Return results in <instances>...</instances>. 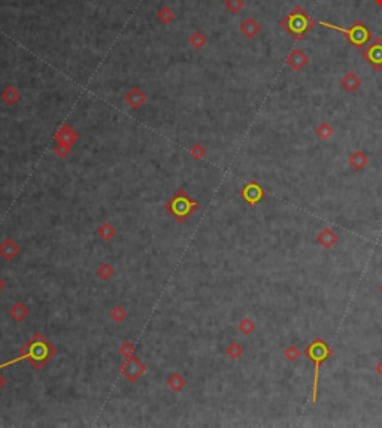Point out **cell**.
<instances>
[{
    "label": "cell",
    "instance_id": "obj_13",
    "mask_svg": "<svg viewBox=\"0 0 382 428\" xmlns=\"http://www.w3.org/2000/svg\"><path fill=\"white\" fill-rule=\"evenodd\" d=\"M286 61H288V64H290L294 70H302V69L306 66V63H308V57H306L300 49H294V51L288 55Z\"/></svg>",
    "mask_w": 382,
    "mask_h": 428
},
{
    "label": "cell",
    "instance_id": "obj_21",
    "mask_svg": "<svg viewBox=\"0 0 382 428\" xmlns=\"http://www.w3.org/2000/svg\"><path fill=\"white\" fill-rule=\"evenodd\" d=\"M336 240H337V236L334 235L330 229H326V230L320 235V243H321L324 248H330L333 243H336Z\"/></svg>",
    "mask_w": 382,
    "mask_h": 428
},
{
    "label": "cell",
    "instance_id": "obj_30",
    "mask_svg": "<svg viewBox=\"0 0 382 428\" xmlns=\"http://www.w3.org/2000/svg\"><path fill=\"white\" fill-rule=\"evenodd\" d=\"M227 355L230 357V358H233V360H236V358H239L240 357V354H242V348L239 346L238 343H232L229 348H227Z\"/></svg>",
    "mask_w": 382,
    "mask_h": 428
},
{
    "label": "cell",
    "instance_id": "obj_23",
    "mask_svg": "<svg viewBox=\"0 0 382 428\" xmlns=\"http://www.w3.org/2000/svg\"><path fill=\"white\" fill-rule=\"evenodd\" d=\"M190 44L193 48L200 49V48H203L206 45V36L202 32H194L190 36Z\"/></svg>",
    "mask_w": 382,
    "mask_h": 428
},
{
    "label": "cell",
    "instance_id": "obj_6",
    "mask_svg": "<svg viewBox=\"0 0 382 428\" xmlns=\"http://www.w3.org/2000/svg\"><path fill=\"white\" fill-rule=\"evenodd\" d=\"M145 370H146L145 364H143L138 357H135V355L126 358V361H124L123 366H121V373H123V376L129 382L138 381L143 373H145Z\"/></svg>",
    "mask_w": 382,
    "mask_h": 428
},
{
    "label": "cell",
    "instance_id": "obj_10",
    "mask_svg": "<svg viewBox=\"0 0 382 428\" xmlns=\"http://www.w3.org/2000/svg\"><path fill=\"white\" fill-rule=\"evenodd\" d=\"M124 100L129 103V106H130L132 109H138V108H141L143 103L146 101V94L143 93L141 88L133 87V88L126 94Z\"/></svg>",
    "mask_w": 382,
    "mask_h": 428
},
{
    "label": "cell",
    "instance_id": "obj_22",
    "mask_svg": "<svg viewBox=\"0 0 382 428\" xmlns=\"http://www.w3.org/2000/svg\"><path fill=\"white\" fill-rule=\"evenodd\" d=\"M97 276L103 281H109L114 276V269L109 263H103L99 269H97Z\"/></svg>",
    "mask_w": 382,
    "mask_h": 428
},
{
    "label": "cell",
    "instance_id": "obj_35",
    "mask_svg": "<svg viewBox=\"0 0 382 428\" xmlns=\"http://www.w3.org/2000/svg\"><path fill=\"white\" fill-rule=\"evenodd\" d=\"M2 386H3V376L0 375V388H2Z\"/></svg>",
    "mask_w": 382,
    "mask_h": 428
},
{
    "label": "cell",
    "instance_id": "obj_12",
    "mask_svg": "<svg viewBox=\"0 0 382 428\" xmlns=\"http://www.w3.org/2000/svg\"><path fill=\"white\" fill-rule=\"evenodd\" d=\"M240 32L243 36H246L248 39L255 38L260 33V24L254 20V18H246L242 24H240Z\"/></svg>",
    "mask_w": 382,
    "mask_h": 428
},
{
    "label": "cell",
    "instance_id": "obj_34",
    "mask_svg": "<svg viewBox=\"0 0 382 428\" xmlns=\"http://www.w3.org/2000/svg\"><path fill=\"white\" fill-rule=\"evenodd\" d=\"M3 286H5V282H3V281H2V279H0V291H2V289H3Z\"/></svg>",
    "mask_w": 382,
    "mask_h": 428
},
{
    "label": "cell",
    "instance_id": "obj_4",
    "mask_svg": "<svg viewBox=\"0 0 382 428\" xmlns=\"http://www.w3.org/2000/svg\"><path fill=\"white\" fill-rule=\"evenodd\" d=\"M197 207L199 204L191 200L190 195L184 190L176 191L173 197H170L166 203V209L169 210V213L179 223H185Z\"/></svg>",
    "mask_w": 382,
    "mask_h": 428
},
{
    "label": "cell",
    "instance_id": "obj_36",
    "mask_svg": "<svg viewBox=\"0 0 382 428\" xmlns=\"http://www.w3.org/2000/svg\"><path fill=\"white\" fill-rule=\"evenodd\" d=\"M375 2H376V3H378V5L382 8V0H375Z\"/></svg>",
    "mask_w": 382,
    "mask_h": 428
},
{
    "label": "cell",
    "instance_id": "obj_7",
    "mask_svg": "<svg viewBox=\"0 0 382 428\" xmlns=\"http://www.w3.org/2000/svg\"><path fill=\"white\" fill-rule=\"evenodd\" d=\"M361 55L376 72L382 70V39H375L369 47L363 49Z\"/></svg>",
    "mask_w": 382,
    "mask_h": 428
},
{
    "label": "cell",
    "instance_id": "obj_26",
    "mask_svg": "<svg viewBox=\"0 0 382 428\" xmlns=\"http://www.w3.org/2000/svg\"><path fill=\"white\" fill-rule=\"evenodd\" d=\"M243 0H226V8L232 12V14H238L239 11L243 8Z\"/></svg>",
    "mask_w": 382,
    "mask_h": 428
},
{
    "label": "cell",
    "instance_id": "obj_29",
    "mask_svg": "<svg viewBox=\"0 0 382 428\" xmlns=\"http://www.w3.org/2000/svg\"><path fill=\"white\" fill-rule=\"evenodd\" d=\"M317 133H318V136H320L321 139H327V138H330V136H332L333 130L329 127V124L323 123V124L317 129Z\"/></svg>",
    "mask_w": 382,
    "mask_h": 428
},
{
    "label": "cell",
    "instance_id": "obj_31",
    "mask_svg": "<svg viewBox=\"0 0 382 428\" xmlns=\"http://www.w3.org/2000/svg\"><path fill=\"white\" fill-rule=\"evenodd\" d=\"M239 330L243 334H249L254 330V323H252L251 319H243V321L239 324Z\"/></svg>",
    "mask_w": 382,
    "mask_h": 428
},
{
    "label": "cell",
    "instance_id": "obj_20",
    "mask_svg": "<svg viewBox=\"0 0 382 428\" xmlns=\"http://www.w3.org/2000/svg\"><path fill=\"white\" fill-rule=\"evenodd\" d=\"M349 163L354 166V169H357V170H360V169H363L366 164H367V158H366V155L363 154V152H360V151H357V152H354L352 155H351V158H349Z\"/></svg>",
    "mask_w": 382,
    "mask_h": 428
},
{
    "label": "cell",
    "instance_id": "obj_33",
    "mask_svg": "<svg viewBox=\"0 0 382 428\" xmlns=\"http://www.w3.org/2000/svg\"><path fill=\"white\" fill-rule=\"evenodd\" d=\"M376 370H378L379 375H382V361H379V364L376 366Z\"/></svg>",
    "mask_w": 382,
    "mask_h": 428
},
{
    "label": "cell",
    "instance_id": "obj_5",
    "mask_svg": "<svg viewBox=\"0 0 382 428\" xmlns=\"http://www.w3.org/2000/svg\"><path fill=\"white\" fill-rule=\"evenodd\" d=\"M306 355L311 361L315 363V373H314V385H312V401H317V392H318V376H320V366L324 363L330 355V348L321 340L315 339L306 349Z\"/></svg>",
    "mask_w": 382,
    "mask_h": 428
},
{
    "label": "cell",
    "instance_id": "obj_24",
    "mask_svg": "<svg viewBox=\"0 0 382 428\" xmlns=\"http://www.w3.org/2000/svg\"><path fill=\"white\" fill-rule=\"evenodd\" d=\"M109 315H111V318L115 323H123L126 319V316H127V312H126V309L123 306H115V307H112Z\"/></svg>",
    "mask_w": 382,
    "mask_h": 428
},
{
    "label": "cell",
    "instance_id": "obj_32",
    "mask_svg": "<svg viewBox=\"0 0 382 428\" xmlns=\"http://www.w3.org/2000/svg\"><path fill=\"white\" fill-rule=\"evenodd\" d=\"M285 357L288 358V360H291V361H294L297 357H299V351L294 348V346H290L288 349L285 351Z\"/></svg>",
    "mask_w": 382,
    "mask_h": 428
},
{
    "label": "cell",
    "instance_id": "obj_1",
    "mask_svg": "<svg viewBox=\"0 0 382 428\" xmlns=\"http://www.w3.org/2000/svg\"><path fill=\"white\" fill-rule=\"evenodd\" d=\"M55 355V348L41 333H36L23 348L21 358H26L35 369H42Z\"/></svg>",
    "mask_w": 382,
    "mask_h": 428
},
{
    "label": "cell",
    "instance_id": "obj_18",
    "mask_svg": "<svg viewBox=\"0 0 382 428\" xmlns=\"http://www.w3.org/2000/svg\"><path fill=\"white\" fill-rule=\"evenodd\" d=\"M97 235H99V238L103 239L105 242H109L111 239L115 236V227L111 223H103L97 229Z\"/></svg>",
    "mask_w": 382,
    "mask_h": 428
},
{
    "label": "cell",
    "instance_id": "obj_3",
    "mask_svg": "<svg viewBox=\"0 0 382 428\" xmlns=\"http://www.w3.org/2000/svg\"><path fill=\"white\" fill-rule=\"evenodd\" d=\"M320 26L323 27H327V29H332V30H336L342 35H345V38L349 41V44L357 49H361L364 47L370 39H372V32L361 23V21H355L349 29H343V27H339L336 24H332V23H327V21H318Z\"/></svg>",
    "mask_w": 382,
    "mask_h": 428
},
{
    "label": "cell",
    "instance_id": "obj_11",
    "mask_svg": "<svg viewBox=\"0 0 382 428\" xmlns=\"http://www.w3.org/2000/svg\"><path fill=\"white\" fill-rule=\"evenodd\" d=\"M18 252H20V246L12 239H6L0 243V255L5 260H8V261L14 260Z\"/></svg>",
    "mask_w": 382,
    "mask_h": 428
},
{
    "label": "cell",
    "instance_id": "obj_28",
    "mask_svg": "<svg viewBox=\"0 0 382 428\" xmlns=\"http://www.w3.org/2000/svg\"><path fill=\"white\" fill-rule=\"evenodd\" d=\"M133 351H135V346H133L130 342H124V343L120 346V354L124 357V360L129 358V357H132V355H133Z\"/></svg>",
    "mask_w": 382,
    "mask_h": 428
},
{
    "label": "cell",
    "instance_id": "obj_8",
    "mask_svg": "<svg viewBox=\"0 0 382 428\" xmlns=\"http://www.w3.org/2000/svg\"><path fill=\"white\" fill-rule=\"evenodd\" d=\"M54 139H55L57 142L73 145V143L79 139V136H78V133H76V132H75V130H73L69 124H64V126H61V129H60V130L54 135Z\"/></svg>",
    "mask_w": 382,
    "mask_h": 428
},
{
    "label": "cell",
    "instance_id": "obj_19",
    "mask_svg": "<svg viewBox=\"0 0 382 428\" xmlns=\"http://www.w3.org/2000/svg\"><path fill=\"white\" fill-rule=\"evenodd\" d=\"M157 18H158V21H161L163 24H170V23L175 20V14H173V11H172L169 6H163V8L158 11Z\"/></svg>",
    "mask_w": 382,
    "mask_h": 428
},
{
    "label": "cell",
    "instance_id": "obj_25",
    "mask_svg": "<svg viewBox=\"0 0 382 428\" xmlns=\"http://www.w3.org/2000/svg\"><path fill=\"white\" fill-rule=\"evenodd\" d=\"M70 149H72V145H67V143L63 142H57L55 143V146H54V152H55V155L60 157V158L67 157V155L70 154Z\"/></svg>",
    "mask_w": 382,
    "mask_h": 428
},
{
    "label": "cell",
    "instance_id": "obj_9",
    "mask_svg": "<svg viewBox=\"0 0 382 428\" xmlns=\"http://www.w3.org/2000/svg\"><path fill=\"white\" fill-rule=\"evenodd\" d=\"M263 195H264V191L261 190L255 182L246 184L245 188L242 190V197H243L249 204H255Z\"/></svg>",
    "mask_w": 382,
    "mask_h": 428
},
{
    "label": "cell",
    "instance_id": "obj_27",
    "mask_svg": "<svg viewBox=\"0 0 382 428\" xmlns=\"http://www.w3.org/2000/svg\"><path fill=\"white\" fill-rule=\"evenodd\" d=\"M190 154L193 158L200 160V158H203V157L206 155V149H205L200 143H196V145H194V146L190 149Z\"/></svg>",
    "mask_w": 382,
    "mask_h": 428
},
{
    "label": "cell",
    "instance_id": "obj_16",
    "mask_svg": "<svg viewBox=\"0 0 382 428\" xmlns=\"http://www.w3.org/2000/svg\"><path fill=\"white\" fill-rule=\"evenodd\" d=\"M185 378L182 376V375H179V373H173V375H170L169 376V379H167V386L173 391V392H179V391H182V388L185 386Z\"/></svg>",
    "mask_w": 382,
    "mask_h": 428
},
{
    "label": "cell",
    "instance_id": "obj_14",
    "mask_svg": "<svg viewBox=\"0 0 382 428\" xmlns=\"http://www.w3.org/2000/svg\"><path fill=\"white\" fill-rule=\"evenodd\" d=\"M340 84H342V87H343L346 91L354 93L357 88H360L361 81H360V78H357V75H355L354 72H349V73H346V75L342 78Z\"/></svg>",
    "mask_w": 382,
    "mask_h": 428
},
{
    "label": "cell",
    "instance_id": "obj_2",
    "mask_svg": "<svg viewBox=\"0 0 382 428\" xmlns=\"http://www.w3.org/2000/svg\"><path fill=\"white\" fill-rule=\"evenodd\" d=\"M281 24L294 39H302L306 35V32H309L314 27L312 18L308 17V14L300 6H296L281 21Z\"/></svg>",
    "mask_w": 382,
    "mask_h": 428
},
{
    "label": "cell",
    "instance_id": "obj_17",
    "mask_svg": "<svg viewBox=\"0 0 382 428\" xmlns=\"http://www.w3.org/2000/svg\"><path fill=\"white\" fill-rule=\"evenodd\" d=\"M2 100L6 103V104H15L18 100H20V93L15 87L9 85L6 87L3 91H2Z\"/></svg>",
    "mask_w": 382,
    "mask_h": 428
},
{
    "label": "cell",
    "instance_id": "obj_15",
    "mask_svg": "<svg viewBox=\"0 0 382 428\" xmlns=\"http://www.w3.org/2000/svg\"><path fill=\"white\" fill-rule=\"evenodd\" d=\"M9 315L17 321V323H21L23 319H26L27 318V315H29V309L26 307V304L24 303H21V301H18V303H15L11 309H9Z\"/></svg>",
    "mask_w": 382,
    "mask_h": 428
},
{
    "label": "cell",
    "instance_id": "obj_37",
    "mask_svg": "<svg viewBox=\"0 0 382 428\" xmlns=\"http://www.w3.org/2000/svg\"><path fill=\"white\" fill-rule=\"evenodd\" d=\"M381 292H382V285H381Z\"/></svg>",
    "mask_w": 382,
    "mask_h": 428
}]
</instances>
